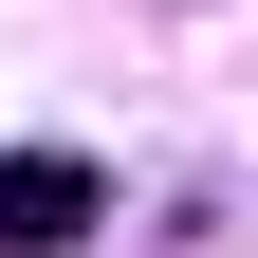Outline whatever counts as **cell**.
<instances>
[{
    "label": "cell",
    "mask_w": 258,
    "mask_h": 258,
    "mask_svg": "<svg viewBox=\"0 0 258 258\" xmlns=\"http://www.w3.org/2000/svg\"><path fill=\"white\" fill-rule=\"evenodd\" d=\"M92 203H111V184H92L74 148H19V166H0V258H74Z\"/></svg>",
    "instance_id": "obj_1"
}]
</instances>
